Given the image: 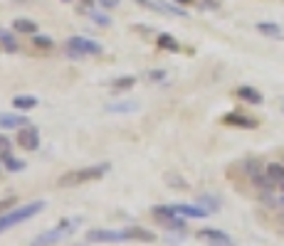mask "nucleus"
<instances>
[{"label": "nucleus", "mask_w": 284, "mask_h": 246, "mask_svg": "<svg viewBox=\"0 0 284 246\" xmlns=\"http://www.w3.org/2000/svg\"><path fill=\"white\" fill-rule=\"evenodd\" d=\"M282 205H284V197H282Z\"/></svg>", "instance_id": "7c9ffc66"}, {"label": "nucleus", "mask_w": 284, "mask_h": 246, "mask_svg": "<svg viewBox=\"0 0 284 246\" xmlns=\"http://www.w3.org/2000/svg\"><path fill=\"white\" fill-rule=\"evenodd\" d=\"M265 175H267L274 185H279V187H282V185H284V165L282 163H270L267 167H265Z\"/></svg>", "instance_id": "ddd939ff"}, {"label": "nucleus", "mask_w": 284, "mask_h": 246, "mask_svg": "<svg viewBox=\"0 0 284 246\" xmlns=\"http://www.w3.org/2000/svg\"><path fill=\"white\" fill-rule=\"evenodd\" d=\"M166 182H168V185H178V187H185V182L181 178H178V175H166Z\"/></svg>", "instance_id": "bb28decb"}, {"label": "nucleus", "mask_w": 284, "mask_h": 246, "mask_svg": "<svg viewBox=\"0 0 284 246\" xmlns=\"http://www.w3.org/2000/svg\"><path fill=\"white\" fill-rule=\"evenodd\" d=\"M23 126H30V118L23 116V113H0V128H23Z\"/></svg>", "instance_id": "9d476101"}, {"label": "nucleus", "mask_w": 284, "mask_h": 246, "mask_svg": "<svg viewBox=\"0 0 284 246\" xmlns=\"http://www.w3.org/2000/svg\"><path fill=\"white\" fill-rule=\"evenodd\" d=\"M32 44L37 50H52L55 47V42L50 40V37H45V35H32Z\"/></svg>", "instance_id": "4be33fe9"}, {"label": "nucleus", "mask_w": 284, "mask_h": 246, "mask_svg": "<svg viewBox=\"0 0 284 246\" xmlns=\"http://www.w3.org/2000/svg\"><path fill=\"white\" fill-rule=\"evenodd\" d=\"M0 160H3V165L10 170V173H20V170H25V160H20V158H13L10 153H0Z\"/></svg>", "instance_id": "dca6fc26"}, {"label": "nucleus", "mask_w": 284, "mask_h": 246, "mask_svg": "<svg viewBox=\"0 0 284 246\" xmlns=\"http://www.w3.org/2000/svg\"><path fill=\"white\" fill-rule=\"evenodd\" d=\"M79 222H82V219H62L55 229H47V232H42L40 236H35L30 246H55V244H59L64 236H70V234L74 232V227H77Z\"/></svg>", "instance_id": "7ed1b4c3"}, {"label": "nucleus", "mask_w": 284, "mask_h": 246, "mask_svg": "<svg viewBox=\"0 0 284 246\" xmlns=\"http://www.w3.org/2000/svg\"><path fill=\"white\" fill-rule=\"evenodd\" d=\"M13 106L17 111H30V109H35V106H37V99H35V96H15Z\"/></svg>", "instance_id": "f3484780"}, {"label": "nucleus", "mask_w": 284, "mask_h": 246, "mask_svg": "<svg viewBox=\"0 0 284 246\" xmlns=\"http://www.w3.org/2000/svg\"><path fill=\"white\" fill-rule=\"evenodd\" d=\"M124 234H126V241H141V244H151V241H156L154 232H151V229H143V227H126Z\"/></svg>", "instance_id": "1a4fd4ad"}, {"label": "nucleus", "mask_w": 284, "mask_h": 246, "mask_svg": "<svg viewBox=\"0 0 284 246\" xmlns=\"http://www.w3.org/2000/svg\"><path fill=\"white\" fill-rule=\"evenodd\" d=\"M203 8H217V0H200Z\"/></svg>", "instance_id": "c85d7f7f"}, {"label": "nucleus", "mask_w": 284, "mask_h": 246, "mask_svg": "<svg viewBox=\"0 0 284 246\" xmlns=\"http://www.w3.org/2000/svg\"><path fill=\"white\" fill-rule=\"evenodd\" d=\"M282 190H284V185H282Z\"/></svg>", "instance_id": "2f4dec72"}, {"label": "nucleus", "mask_w": 284, "mask_h": 246, "mask_svg": "<svg viewBox=\"0 0 284 246\" xmlns=\"http://www.w3.org/2000/svg\"><path fill=\"white\" fill-rule=\"evenodd\" d=\"M101 47L99 42L94 40H86V37H70L67 40V52L72 57H86V55H101Z\"/></svg>", "instance_id": "20e7f679"}, {"label": "nucleus", "mask_w": 284, "mask_h": 246, "mask_svg": "<svg viewBox=\"0 0 284 246\" xmlns=\"http://www.w3.org/2000/svg\"><path fill=\"white\" fill-rule=\"evenodd\" d=\"M198 239L200 241H210L213 246H232V239L225 232H220V229H200Z\"/></svg>", "instance_id": "0eeeda50"}, {"label": "nucleus", "mask_w": 284, "mask_h": 246, "mask_svg": "<svg viewBox=\"0 0 284 246\" xmlns=\"http://www.w3.org/2000/svg\"><path fill=\"white\" fill-rule=\"evenodd\" d=\"M173 209H176V214L190 219H205L210 214V209H205L203 205H173Z\"/></svg>", "instance_id": "6e6552de"}, {"label": "nucleus", "mask_w": 284, "mask_h": 246, "mask_svg": "<svg viewBox=\"0 0 284 246\" xmlns=\"http://www.w3.org/2000/svg\"><path fill=\"white\" fill-rule=\"evenodd\" d=\"M176 3H181V5H188V3H193V0H176Z\"/></svg>", "instance_id": "c756f323"}, {"label": "nucleus", "mask_w": 284, "mask_h": 246, "mask_svg": "<svg viewBox=\"0 0 284 246\" xmlns=\"http://www.w3.org/2000/svg\"><path fill=\"white\" fill-rule=\"evenodd\" d=\"M134 84H136V77H119L112 82V89L114 91H128V89H134Z\"/></svg>", "instance_id": "aec40b11"}, {"label": "nucleus", "mask_w": 284, "mask_h": 246, "mask_svg": "<svg viewBox=\"0 0 284 246\" xmlns=\"http://www.w3.org/2000/svg\"><path fill=\"white\" fill-rule=\"evenodd\" d=\"M13 30H15V32H23V35H37V32H40L37 22L25 20V17H17V20L13 22Z\"/></svg>", "instance_id": "2eb2a0df"}, {"label": "nucleus", "mask_w": 284, "mask_h": 246, "mask_svg": "<svg viewBox=\"0 0 284 246\" xmlns=\"http://www.w3.org/2000/svg\"><path fill=\"white\" fill-rule=\"evenodd\" d=\"M101 5H104V8H116L119 0H101Z\"/></svg>", "instance_id": "cd10ccee"}, {"label": "nucleus", "mask_w": 284, "mask_h": 246, "mask_svg": "<svg viewBox=\"0 0 284 246\" xmlns=\"http://www.w3.org/2000/svg\"><path fill=\"white\" fill-rule=\"evenodd\" d=\"M235 94H237V99H242L245 104H252V106H259V104L265 101V99H262V94L257 91L255 86H240Z\"/></svg>", "instance_id": "f8f14e48"}, {"label": "nucleus", "mask_w": 284, "mask_h": 246, "mask_svg": "<svg viewBox=\"0 0 284 246\" xmlns=\"http://www.w3.org/2000/svg\"><path fill=\"white\" fill-rule=\"evenodd\" d=\"M0 153H10V138L0 133Z\"/></svg>", "instance_id": "a878e982"}, {"label": "nucleus", "mask_w": 284, "mask_h": 246, "mask_svg": "<svg viewBox=\"0 0 284 246\" xmlns=\"http://www.w3.org/2000/svg\"><path fill=\"white\" fill-rule=\"evenodd\" d=\"M89 17H92V22H97V25H101V28H109L112 25V17L109 15H104V13H89Z\"/></svg>", "instance_id": "5701e85b"}, {"label": "nucleus", "mask_w": 284, "mask_h": 246, "mask_svg": "<svg viewBox=\"0 0 284 246\" xmlns=\"http://www.w3.org/2000/svg\"><path fill=\"white\" fill-rule=\"evenodd\" d=\"M139 109V104L136 101H114V104H106V111L109 113H134V111Z\"/></svg>", "instance_id": "4468645a"}, {"label": "nucleus", "mask_w": 284, "mask_h": 246, "mask_svg": "<svg viewBox=\"0 0 284 246\" xmlns=\"http://www.w3.org/2000/svg\"><path fill=\"white\" fill-rule=\"evenodd\" d=\"M0 44L5 47V52H17L20 50L13 37V32H8V30H3V28H0Z\"/></svg>", "instance_id": "a211bd4d"}, {"label": "nucleus", "mask_w": 284, "mask_h": 246, "mask_svg": "<svg viewBox=\"0 0 284 246\" xmlns=\"http://www.w3.org/2000/svg\"><path fill=\"white\" fill-rule=\"evenodd\" d=\"M45 207H47L45 200H35V202H28V205H23V207H13V209H8L5 214H0V234L8 232V229L15 227V224H23V222L32 219L35 214H40Z\"/></svg>", "instance_id": "f03ea898"}, {"label": "nucleus", "mask_w": 284, "mask_h": 246, "mask_svg": "<svg viewBox=\"0 0 284 246\" xmlns=\"http://www.w3.org/2000/svg\"><path fill=\"white\" fill-rule=\"evenodd\" d=\"M86 241H92V244H121V241H126V234H124V229H89Z\"/></svg>", "instance_id": "39448f33"}, {"label": "nucleus", "mask_w": 284, "mask_h": 246, "mask_svg": "<svg viewBox=\"0 0 284 246\" xmlns=\"http://www.w3.org/2000/svg\"><path fill=\"white\" fill-rule=\"evenodd\" d=\"M109 170H112L109 163L94 165V167H82V170H70V173H64L62 178L57 180V187H59V190H70V187L84 185V182H94V180L104 178Z\"/></svg>", "instance_id": "f257e3e1"}, {"label": "nucleus", "mask_w": 284, "mask_h": 246, "mask_svg": "<svg viewBox=\"0 0 284 246\" xmlns=\"http://www.w3.org/2000/svg\"><path fill=\"white\" fill-rule=\"evenodd\" d=\"M223 123L225 126H237V128H257V121L255 118H250V116H242L237 111H232V113H225L223 116Z\"/></svg>", "instance_id": "9b49d317"}, {"label": "nucleus", "mask_w": 284, "mask_h": 246, "mask_svg": "<svg viewBox=\"0 0 284 246\" xmlns=\"http://www.w3.org/2000/svg\"><path fill=\"white\" fill-rule=\"evenodd\" d=\"M15 140L23 151H37L40 148V131L35 126H23V128H17Z\"/></svg>", "instance_id": "423d86ee"}, {"label": "nucleus", "mask_w": 284, "mask_h": 246, "mask_svg": "<svg viewBox=\"0 0 284 246\" xmlns=\"http://www.w3.org/2000/svg\"><path fill=\"white\" fill-rule=\"evenodd\" d=\"M156 44L161 47V50H168V52H178V42L173 40L170 35H158Z\"/></svg>", "instance_id": "412c9836"}, {"label": "nucleus", "mask_w": 284, "mask_h": 246, "mask_svg": "<svg viewBox=\"0 0 284 246\" xmlns=\"http://www.w3.org/2000/svg\"><path fill=\"white\" fill-rule=\"evenodd\" d=\"M257 32H262L267 37H282V28L274 22H257Z\"/></svg>", "instance_id": "6ab92c4d"}, {"label": "nucleus", "mask_w": 284, "mask_h": 246, "mask_svg": "<svg viewBox=\"0 0 284 246\" xmlns=\"http://www.w3.org/2000/svg\"><path fill=\"white\" fill-rule=\"evenodd\" d=\"M17 207V197H5V200H0V214H5L8 209H13Z\"/></svg>", "instance_id": "b1692460"}, {"label": "nucleus", "mask_w": 284, "mask_h": 246, "mask_svg": "<svg viewBox=\"0 0 284 246\" xmlns=\"http://www.w3.org/2000/svg\"><path fill=\"white\" fill-rule=\"evenodd\" d=\"M146 77H148V82H161V79L166 77V71H163V69H154V71H148Z\"/></svg>", "instance_id": "393cba45"}]
</instances>
